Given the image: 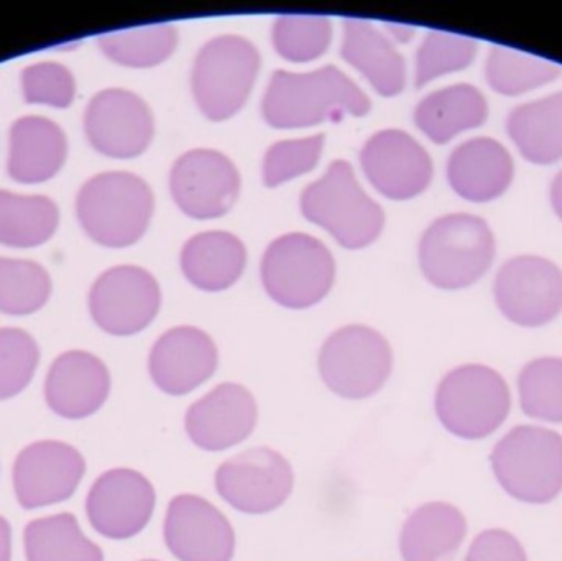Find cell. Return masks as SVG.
Here are the masks:
<instances>
[{
  "label": "cell",
  "instance_id": "1",
  "mask_svg": "<svg viewBox=\"0 0 562 561\" xmlns=\"http://www.w3.org/2000/svg\"><path fill=\"white\" fill-rule=\"evenodd\" d=\"M372 109L366 92L336 66L311 72H273L262 101L267 124L276 128L313 127L340 122L347 115L363 117Z\"/></svg>",
  "mask_w": 562,
  "mask_h": 561
},
{
  "label": "cell",
  "instance_id": "2",
  "mask_svg": "<svg viewBox=\"0 0 562 561\" xmlns=\"http://www.w3.org/2000/svg\"><path fill=\"white\" fill-rule=\"evenodd\" d=\"M154 204L147 181L127 171H108L95 175L81 188L76 210L92 240L121 249L147 233Z\"/></svg>",
  "mask_w": 562,
  "mask_h": 561
},
{
  "label": "cell",
  "instance_id": "3",
  "mask_svg": "<svg viewBox=\"0 0 562 561\" xmlns=\"http://www.w3.org/2000/svg\"><path fill=\"white\" fill-rule=\"evenodd\" d=\"M301 213L346 249H362L382 234L385 213L360 187L352 165L336 160L323 178L304 188Z\"/></svg>",
  "mask_w": 562,
  "mask_h": 561
},
{
  "label": "cell",
  "instance_id": "4",
  "mask_svg": "<svg viewBox=\"0 0 562 561\" xmlns=\"http://www.w3.org/2000/svg\"><path fill=\"white\" fill-rule=\"evenodd\" d=\"M495 259V237L487 221L468 213L436 220L419 243V266L428 282L461 290L484 277Z\"/></svg>",
  "mask_w": 562,
  "mask_h": 561
},
{
  "label": "cell",
  "instance_id": "5",
  "mask_svg": "<svg viewBox=\"0 0 562 561\" xmlns=\"http://www.w3.org/2000/svg\"><path fill=\"white\" fill-rule=\"evenodd\" d=\"M260 53L250 40L221 35L210 40L194 59L191 88L198 108L210 121L236 115L257 81Z\"/></svg>",
  "mask_w": 562,
  "mask_h": 561
},
{
  "label": "cell",
  "instance_id": "6",
  "mask_svg": "<svg viewBox=\"0 0 562 561\" xmlns=\"http://www.w3.org/2000/svg\"><path fill=\"white\" fill-rule=\"evenodd\" d=\"M260 277L273 302L284 308H310L333 289L336 262L316 237L284 234L267 247Z\"/></svg>",
  "mask_w": 562,
  "mask_h": 561
},
{
  "label": "cell",
  "instance_id": "7",
  "mask_svg": "<svg viewBox=\"0 0 562 561\" xmlns=\"http://www.w3.org/2000/svg\"><path fill=\"white\" fill-rule=\"evenodd\" d=\"M492 468L515 500L550 503L562 490V438L547 428H515L495 447Z\"/></svg>",
  "mask_w": 562,
  "mask_h": 561
},
{
  "label": "cell",
  "instance_id": "8",
  "mask_svg": "<svg viewBox=\"0 0 562 561\" xmlns=\"http://www.w3.org/2000/svg\"><path fill=\"white\" fill-rule=\"evenodd\" d=\"M510 391L498 372L469 364L449 372L436 392V414L446 430L465 440L494 434L510 412Z\"/></svg>",
  "mask_w": 562,
  "mask_h": 561
},
{
  "label": "cell",
  "instance_id": "9",
  "mask_svg": "<svg viewBox=\"0 0 562 561\" xmlns=\"http://www.w3.org/2000/svg\"><path fill=\"white\" fill-rule=\"evenodd\" d=\"M317 364L324 384L334 394L360 401L372 397L389 381L392 348L376 329L350 325L326 339Z\"/></svg>",
  "mask_w": 562,
  "mask_h": 561
},
{
  "label": "cell",
  "instance_id": "10",
  "mask_svg": "<svg viewBox=\"0 0 562 561\" xmlns=\"http://www.w3.org/2000/svg\"><path fill=\"white\" fill-rule=\"evenodd\" d=\"M494 295L515 325H548L562 312V270L544 257H514L498 270Z\"/></svg>",
  "mask_w": 562,
  "mask_h": 561
},
{
  "label": "cell",
  "instance_id": "11",
  "mask_svg": "<svg viewBox=\"0 0 562 561\" xmlns=\"http://www.w3.org/2000/svg\"><path fill=\"white\" fill-rule=\"evenodd\" d=\"M175 203L194 220H216L233 210L240 194V175L229 157L194 148L175 161L170 173Z\"/></svg>",
  "mask_w": 562,
  "mask_h": 561
},
{
  "label": "cell",
  "instance_id": "12",
  "mask_svg": "<svg viewBox=\"0 0 562 561\" xmlns=\"http://www.w3.org/2000/svg\"><path fill=\"white\" fill-rule=\"evenodd\" d=\"M161 293L155 277L142 267L109 269L95 280L89 308L99 328L109 335L144 332L160 310Z\"/></svg>",
  "mask_w": 562,
  "mask_h": 561
},
{
  "label": "cell",
  "instance_id": "13",
  "mask_svg": "<svg viewBox=\"0 0 562 561\" xmlns=\"http://www.w3.org/2000/svg\"><path fill=\"white\" fill-rule=\"evenodd\" d=\"M290 463L270 448H254L221 464L216 490L234 509L267 514L279 509L293 491Z\"/></svg>",
  "mask_w": 562,
  "mask_h": 561
},
{
  "label": "cell",
  "instance_id": "14",
  "mask_svg": "<svg viewBox=\"0 0 562 561\" xmlns=\"http://www.w3.org/2000/svg\"><path fill=\"white\" fill-rule=\"evenodd\" d=\"M85 131L92 147L105 157L135 158L154 138V114L135 92L105 89L89 102Z\"/></svg>",
  "mask_w": 562,
  "mask_h": 561
},
{
  "label": "cell",
  "instance_id": "15",
  "mask_svg": "<svg viewBox=\"0 0 562 561\" xmlns=\"http://www.w3.org/2000/svg\"><path fill=\"white\" fill-rule=\"evenodd\" d=\"M155 501L154 486L144 474L119 468L95 481L86 500V513L95 532L127 540L148 526Z\"/></svg>",
  "mask_w": 562,
  "mask_h": 561
},
{
  "label": "cell",
  "instance_id": "16",
  "mask_svg": "<svg viewBox=\"0 0 562 561\" xmlns=\"http://www.w3.org/2000/svg\"><path fill=\"white\" fill-rule=\"evenodd\" d=\"M360 164L370 183L390 200H412L432 180V161L412 135L396 128L380 131L360 152Z\"/></svg>",
  "mask_w": 562,
  "mask_h": 561
},
{
  "label": "cell",
  "instance_id": "17",
  "mask_svg": "<svg viewBox=\"0 0 562 561\" xmlns=\"http://www.w3.org/2000/svg\"><path fill=\"white\" fill-rule=\"evenodd\" d=\"M86 473V461L71 445L38 441L16 457L13 487L23 509H38L68 501Z\"/></svg>",
  "mask_w": 562,
  "mask_h": 561
},
{
  "label": "cell",
  "instance_id": "18",
  "mask_svg": "<svg viewBox=\"0 0 562 561\" xmlns=\"http://www.w3.org/2000/svg\"><path fill=\"white\" fill-rule=\"evenodd\" d=\"M164 534L168 549L180 561H231L236 550V536L226 516L193 494L171 501Z\"/></svg>",
  "mask_w": 562,
  "mask_h": 561
},
{
  "label": "cell",
  "instance_id": "19",
  "mask_svg": "<svg viewBox=\"0 0 562 561\" xmlns=\"http://www.w3.org/2000/svg\"><path fill=\"white\" fill-rule=\"evenodd\" d=\"M257 414L254 395L243 385L226 382L191 405L184 427L196 447L224 451L252 435Z\"/></svg>",
  "mask_w": 562,
  "mask_h": 561
},
{
  "label": "cell",
  "instance_id": "20",
  "mask_svg": "<svg viewBox=\"0 0 562 561\" xmlns=\"http://www.w3.org/2000/svg\"><path fill=\"white\" fill-rule=\"evenodd\" d=\"M217 359L216 345L207 333L180 326L155 343L148 369L155 385L165 394L184 395L213 378Z\"/></svg>",
  "mask_w": 562,
  "mask_h": 561
},
{
  "label": "cell",
  "instance_id": "21",
  "mask_svg": "<svg viewBox=\"0 0 562 561\" xmlns=\"http://www.w3.org/2000/svg\"><path fill=\"white\" fill-rule=\"evenodd\" d=\"M109 392L108 368L91 352H65L53 362L46 375V404L56 415L69 420L94 415L108 401Z\"/></svg>",
  "mask_w": 562,
  "mask_h": 561
},
{
  "label": "cell",
  "instance_id": "22",
  "mask_svg": "<svg viewBox=\"0 0 562 561\" xmlns=\"http://www.w3.org/2000/svg\"><path fill=\"white\" fill-rule=\"evenodd\" d=\"M510 152L491 137L471 138L454 148L448 161L452 190L472 203L497 200L514 181Z\"/></svg>",
  "mask_w": 562,
  "mask_h": 561
},
{
  "label": "cell",
  "instance_id": "23",
  "mask_svg": "<svg viewBox=\"0 0 562 561\" xmlns=\"http://www.w3.org/2000/svg\"><path fill=\"white\" fill-rule=\"evenodd\" d=\"M342 26V58L362 72L380 96H398L406 86V63L395 43L367 20L346 19Z\"/></svg>",
  "mask_w": 562,
  "mask_h": 561
},
{
  "label": "cell",
  "instance_id": "24",
  "mask_svg": "<svg viewBox=\"0 0 562 561\" xmlns=\"http://www.w3.org/2000/svg\"><path fill=\"white\" fill-rule=\"evenodd\" d=\"M66 137L45 117L19 119L10 132L9 175L20 183H42L61 170Z\"/></svg>",
  "mask_w": 562,
  "mask_h": 561
},
{
  "label": "cell",
  "instance_id": "25",
  "mask_svg": "<svg viewBox=\"0 0 562 561\" xmlns=\"http://www.w3.org/2000/svg\"><path fill=\"white\" fill-rule=\"evenodd\" d=\"M247 250L243 240L226 231L196 234L181 250V269L196 289L223 292L243 277Z\"/></svg>",
  "mask_w": 562,
  "mask_h": 561
},
{
  "label": "cell",
  "instance_id": "26",
  "mask_svg": "<svg viewBox=\"0 0 562 561\" xmlns=\"http://www.w3.org/2000/svg\"><path fill=\"white\" fill-rule=\"evenodd\" d=\"M468 524L451 504L431 503L416 509L400 537L405 561H452L464 542Z\"/></svg>",
  "mask_w": 562,
  "mask_h": 561
},
{
  "label": "cell",
  "instance_id": "27",
  "mask_svg": "<svg viewBox=\"0 0 562 561\" xmlns=\"http://www.w3.org/2000/svg\"><path fill=\"white\" fill-rule=\"evenodd\" d=\"M487 117V99L472 85H452L431 92L415 111L416 127L439 145L448 144L461 132L481 127Z\"/></svg>",
  "mask_w": 562,
  "mask_h": 561
},
{
  "label": "cell",
  "instance_id": "28",
  "mask_svg": "<svg viewBox=\"0 0 562 561\" xmlns=\"http://www.w3.org/2000/svg\"><path fill=\"white\" fill-rule=\"evenodd\" d=\"M507 131L531 164H557L562 158V92L518 105L507 119Z\"/></svg>",
  "mask_w": 562,
  "mask_h": 561
},
{
  "label": "cell",
  "instance_id": "29",
  "mask_svg": "<svg viewBox=\"0 0 562 561\" xmlns=\"http://www.w3.org/2000/svg\"><path fill=\"white\" fill-rule=\"evenodd\" d=\"M29 561H104V553L82 534L72 514L32 520L25 527Z\"/></svg>",
  "mask_w": 562,
  "mask_h": 561
},
{
  "label": "cell",
  "instance_id": "30",
  "mask_svg": "<svg viewBox=\"0 0 562 561\" xmlns=\"http://www.w3.org/2000/svg\"><path fill=\"white\" fill-rule=\"evenodd\" d=\"M59 223L56 204L45 197L0 191V244L35 247L46 243Z\"/></svg>",
  "mask_w": 562,
  "mask_h": 561
},
{
  "label": "cell",
  "instance_id": "31",
  "mask_svg": "<svg viewBox=\"0 0 562 561\" xmlns=\"http://www.w3.org/2000/svg\"><path fill=\"white\" fill-rule=\"evenodd\" d=\"M102 52L128 68H151L173 55L178 30L171 23L138 26L99 36Z\"/></svg>",
  "mask_w": 562,
  "mask_h": 561
},
{
  "label": "cell",
  "instance_id": "32",
  "mask_svg": "<svg viewBox=\"0 0 562 561\" xmlns=\"http://www.w3.org/2000/svg\"><path fill=\"white\" fill-rule=\"evenodd\" d=\"M562 68L550 59L538 58L507 46H492L485 66L488 85L504 96H520L550 85L560 78Z\"/></svg>",
  "mask_w": 562,
  "mask_h": 561
},
{
  "label": "cell",
  "instance_id": "33",
  "mask_svg": "<svg viewBox=\"0 0 562 561\" xmlns=\"http://www.w3.org/2000/svg\"><path fill=\"white\" fill-rule=\"evenodd\" d=\"M49 292L52 282L42 266L0 257V312L12 316L38 312Z\"/></svg>",
  "mask_w": 562,
  "mask_h": 561
},
{
  "label": "cell",
  "instance_id": "34",
  "mask_svg": "<svg viewBox=\"0 0 562 561\" xmlns=\"http://www.w3.org/2000/svg\"><path fill=\"white\" fill-rule=\"evenodd\" d=\"M272 42L288 61H313L329 48L333 23L323 15H280L273 23Z\"/></svg>",
  "mask_w": 562,
  "mask_h": 561
},
{
  "label": "cell",
  "instance_id": "35",
  "mask_svg": "<svg viewBox=\"0 0 562 561\" xmlns=\"http://www.w3.org/2000/svg\"><path fill=\"white\" fill-rule=\"evenodd\" d=\"M518 391L525 414L544 422H562V359L541 358L525 366Z\"/></svg>",
  "mask_w": 562,
  "mask_h": 561
},
{
  "label": "cell",
  "instance_id": "36",
  "mask_svg": "<svg viewBox=\"0 0 562 561\" xmlns=\"http://www.w3.org/2000/svg\"><path fill=\"white\" fill-rule=\"evenodd\" d=\"M477 49V42L469 36L429 32L416 53V86L423 88L439 76L462 71L474 61Z\"/></svg>",
  "mask_w": 562,
  "mask_h": 561
},
{
  "label": "cell",
  "instance_id": "37",
  "mask_svg": "<svg viewBox=\"0 0 562 561\" xmlns=\"http://www.w3.org/2000/svg\"><path fill=\"white\" fill-rule=\"evenodd\" d=\"M40 349L29 333L0 329V401L15 397L35 375Z\"/></svg>",
  "mask_w": 562,
  "mask_h": 561
},
{
  "label": "cell",
  "instance_id": "38",
  "mask_svg": "<svg viewBox=\"0 0 562 561\" xmlns=\"http://www.w3.org/2000/svg\"><path fill=\"white\" fill-rule=\"evenodd\" d=\"M323 148V134L277 142L263 158V183L266 187L276 188L301 175L310 173L319 164Z\"/></svg>",
  "mask_w": 562,
  "mask_h": 561
},
{
  "label": "cell",
  "instance_id": "39",
  "mask_svg": "<svg viewBox=\"0 0 562 561\" xmlns=\"http://www.w3.org/2000/svg\"><path fill=\"white\" fill-rule=\"evenodd\" d=\"M23 96L30 104L68 108L75 99V78L58 63L30 66L22 75Z\"/></svg>",
  "mask_w": 562,
  "mask_h": 561
},
{
  "label": "cell",
  "instance_id": "40",
  "mask_svg": "<svg viewBox=\"0 0 562 561\" xmlns=\"http://www.w3.org/2000/svg\"><path fill=\"white\" fill-rule=\"evenodd\" d=\"M465 561H528L521 543L505 530H487L472 543Z\"/></svg>",
  "mask_w": 562,
  "mask_h": 561
},
{
  "label": "cell",
  "instance_id": "41",
  "mask_svg": "<svg viewBox=\"0 0 562 561\" xmlns=\"http://www.w3.org/2000/svg\"><path fill=\"white\" fill-rule=\"evenodd\" d=\"M12 559V530L9 523L0 516V561Z\"/></svg>",
  "mask_w": 562,
  "mask_h": 561
},
{
  "label": "cell",
  "instance_id": "42",
  "mask_svg": "<svg viewBox=\"0 0 562 561\" xmlns=\"http://www.w3.org/2000/svg\"><path fill=\"white\" fill-rule=\"evenodd\" d=\"M386 36L392 40L393 43H406L409 42L413 35H415V29L409 25H398V23H385Z\"/></svg>",
  "mask_w": 562,
  "mask_h": 561
},
{
  "label": "cell",
  "instance_id": "43",
  "mask_svg": "<svg viewBox=\"0 0 562 561\" xmlns=\"http://www.w3.org/2000/svg\"><path fill=\"white\" fill-rule=\"evenodd\" d=\"M551 204H553L554 211L562 221V171L557 175L553 184H551Z\"/></svg>",
  "mask_w": 562,
  "mask_h": 561
},
{
  "label": "cell",
  "instance_id": "44",
  "mask_svg": "<svg viewBox=\"0 0 562 561\" xmlns=\"http://www.w3.org/2000/svg\"><path fill=\"white\" fill-rule=\"evenodd\" d=\"M144 561H157V560H144Z\"/></svg>",
  "mask_w": 562,
  "mask_h": 561
}]
</instances>
